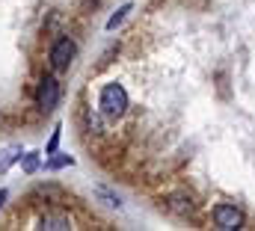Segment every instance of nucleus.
<instances>
[{"label":"nucleus","mask_w":255,"mask_h":231,"mask_svg":"<svg viewBox=\"0 0 255 231\" xmlns=\"http://www.w3.org/2000/svg\"><path fill=\"white\" fill-rule=\"evenodd\" d=\"M36 101H39V107L45 113L57 107V101H60V83H57V77H42L39 92H36Z\"/></svg>","instance_id":"nucleus-3"},{"label":"nucleus","mask_w":255,"mask_h":231,"mask_svg":"<svg viewBox=\"0 0 255 231\" xmlns=\"http://www.w3.org/2000/svg\"><path fill=\"white\" fill-rule=\"evenodd\" d=\"M74 160L71 157H54V160H48V169H60V166H71Z\"/></svg>","instance_id":"nucleus-10"},{"label":"nucleus","mask_w":255,"mask_h":231,"mask_svg":"<svg viewBox=\"0 0 255 231\" xmlns=\"http://www.w3.org/2000/svg\"><path fill=\"white\" fill-rule=\"evenodd\" d=\"M130 9H133V3H125V6H119V9L110 15V21H107V30H110V33H113V30H116V27L125 21L128 15H130Z\"/></svg>","instance_id":"nucleus-8"},{"label":"nucleus","mask_w":255,"mask_h":231,"mask_svg":"<svg viewBox=\"0 0 255 231\" xmlns=\"http://www.w3.org/2000/svg\"><path fill=\"white\" fill-rule=\"evenodd\" d=\"M39 229H45V231H65V229H71V220L63 217V214H51V217H42V220H39Z\"/></svg>","instance_id":"nucleus-6"},{"label":"nucleus","mask_w":255,"mask_h":231,"mask_svg":"<svg viewBox=\"0 0 255 231\" xmlns=\"http://www.w3.org/2000/svg\"><path fill=\"white\" fill-rule=\"evenodd\" d=\"M214 226L220 231H238L244 229V211L235 208V205H217L214 208Z\"/></svg>","instance_id":"nucleus-2"},{"label":"nucleus","mask_w":255,"mask_h":231,"mask_svg":"<svg viewBox=\"0 0 255 231\" xmlns=\"http://www.w3.org/2000/svg\"><path fill=\"white\" fill-rule=\"evenodd\" d=\"M24 157V151H21V145H9V148H3L0 151V172H6L15 160H21Z\"/></svg>","instance_id":"nucleus-7"},{"label":"nucleus","mask_w":255,"mask_h":231,"mask_svg":"<svg viewBox=\"0 0 255 231\" xmlns=\"http://www.w3.org/2000/svg\"><path fill=\"white\" fill-rule=\"evenodd\" d=\"M98 196H101V199H107V205H116V208H119V199H116V196H110L107 190H98Z\"/></svg>","instance_id":"nucleus-12"},{"label":"nucleus","mask_w":255,"mask_h":231,"mask_svg":"<svg viewBox=\"0 0 255 231\" xmlns=\"http://www.w3.org/2000/svg\"><path fill=\"white\" fill-rule=\"evenodd\" d=\"M57 145H60V127L51 133V142H48V148H45V154H54L57 151Z\"/></svg>","instance_id":"nucleus-11"},{"label":"nucleus","mask_w":255,"mask_h":231,"mask_svg":"<svg viewBox=\"0 0 255 231\" xmlns=\"http://www.w3.org/2000/svg\"><path fill=\"white\" fill-rule=\"evenodd\" d=\"M21 166H24V172H27V175L36 172V169H39V151H30V154H24V163H21Z\"/></svg>","instance_id":"nucleus-9"},{"label":"nucleus","mask_w":255,"mask_h":231,"mask_svg":"<svg viewBox=\"0 0 255 231\" xmlns=\"http://www.w3.org/2000/svg\"><path fill=\"white\" fill-rule=\"evenodd\" d=\"M98 107H101V113H104V116H110V118H119V116L128 110V92L119 86V83H107V86L101 89Z\"/></svg>","instance_id":"nucleus-1"},{"label":"nucleus","mask_w":255,"mask_h":231,"mask_svg":"<svg viewBox=\"0 0 255 231\" xmlns=\"http://www.w3.org/2000/svg\"><path fill=\"white\" fill-rule=\"evenodd\" d=\"M166 208H169L172 214H178V217H187L196 205H193V199L187 193H172V196L166 199Z\"/></svg>","instance_id":"nucleus-5"},{"label":"nucleus","mask_w":255,"mask_h":231,"mask_svg":"<svg viewBox=\"0 0 255 231\" xmlns=\"http://www.w3.org/2000/svg\"><path fill=\"white\" fill-rule=\"evenodd\" d=\"M6 196H9V193H6V190H0V208H3V202H6Z\"/></svg>","instance_id":"nucleus-13"},{"label":"nucleus","mask_w":255,"mask_h":231,"mask_svg":"<svg viewBox=\"0 0 255 231\" xmlns=\"http://www.w3.org/2000/svg\"><path fill=\"white\" fill-rule=\"evenodd\" d=\"M74 54H77V45H74L71 39H60V42L51 48V65H54V71H65V68L71 65Z\"/></svg>","instance_id":"nucleus-4"}]
</instances>
